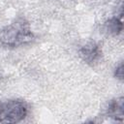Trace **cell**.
Wrapping results in <instances>:
<instances>
[{"mask_svg": "<svg viewBox=\"0 0 124 124\" xmlns=\"http://www.w3.org/2000/svg\"><path fill=\"white\" fill-rule=\"evenodd\" d=\"M34 40L30 23L19 17L12 23L0 28V46L6 48H16L30 44Z\"/></svg>", "mask_w": 124, "mask_h": 124, "instance_id": "cell-1", "label": "cell"}, {"mask_svg": "<svg viewBox=\"0 0 124 124\" xmlns=\"http://www.w3.org/2000/svg\"><path fill=\"white\" fill-rule=\"evenodd\" d=\"M28 114V105L20 99L0 100V123H17Z\"/></svg>", "mask_w": 124, "mask_h": 124, "instance_id": "cell-2", "label": "cell"}, {"mask_svg": "<svg viewBox=\"0 0 124 124\" xmlns=\"http://www.w3.org/2000/svg\"><path fill=\"white\" fill-rule=\"evenodd\" d=\"M78 54L87 65L95 66L102 58V49L96 42H89L79 48Z\"/></svg>", "mask_w": 124, "mask_h": 124, "instance_id": "cell-3", "label": "cell"}, {"mask_svg": "<svg viewBox=\"0 0 124 124\" xmlns=\"http://www.w3.org/2000/svg\"><path fill=\"white\" fill-rule=\"evenodd\" d=\"M124 99L123 97H118L111 100L107 108H106V115L109 118L114 119L115 121L122 122L123 115H124Z\"/></svg>", "mask_w": 124, "mask_h": 124, "instance_id": "cell-4", "label": "cell"}, {"mask_svg": "<svg viewBox=\"0 0 124 124\" xmlns=\"http://www.w3.org/2000/svg\"><path fill=\"white\" fill-rule=\"evenodd\" d=\"M122 18L114 16L105 23V30L110 35H118L122 31Z\"/></svg>", "mask_w": 124, "mask_h": 124, "instance_id": "cell-5", "label": "cell"}, {"mask_svg": "<svg viewBox=\"0 0 124 124\" xmlns=\"http://www.w3.org/2000/svg\"><path fill=\"white\" fill-rule=\"evenodd\" d=\"M114 77L119 79L120 81H123V63L121 62L114 70Z\"/></svg>", "mask_w": 124, "mask_h": 124, "instance_id": "cell-6", "label": "cell"}]
</instances>
